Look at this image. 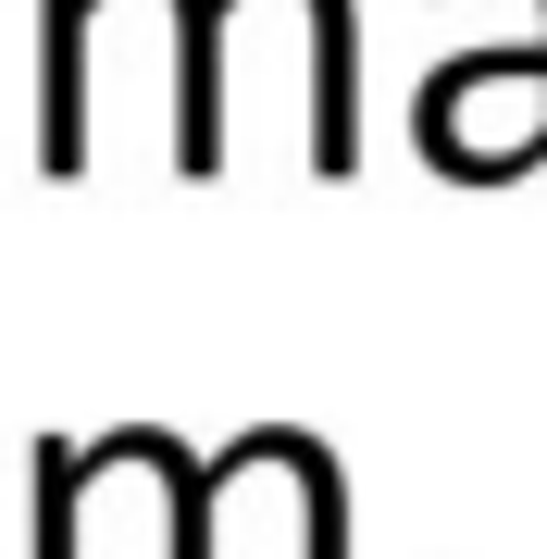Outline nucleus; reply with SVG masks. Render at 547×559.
<instances>
[{"instance_id": "1", "label": "nucleus", "mask_w": 547, "mask_h": 559, "mask_svg": "<svg viewBox=\"0 0 547 559\" xmlns=\"http://www.w3.org/2000/svg\"><path fill=\"white\" fill-rule=\"evenodd\" d=\"M75 498H87V460L38 448V559H75Z\"/></svg>"}]
</instances>
